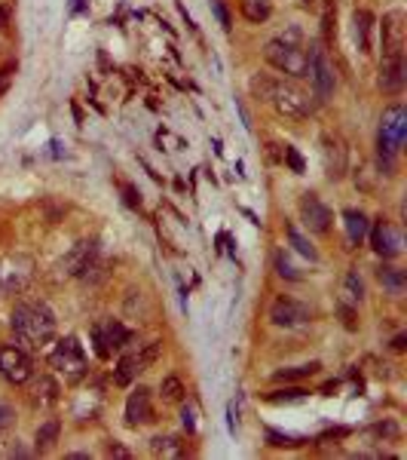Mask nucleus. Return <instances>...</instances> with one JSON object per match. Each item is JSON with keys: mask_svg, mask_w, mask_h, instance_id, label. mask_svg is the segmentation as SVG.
<instances>
[{"mask_svg": "<svg viewBox=\"0 0 407 460\" xmlns=\"http://www.w3.org/2000/svg\"><path fill=\"white\" fill-rule=\"evenodd\" d=\"M297 209H300V218H303V224H307V230H312V234H328L334 215H331V209L316 197V193H312V190L303 193L300 202H297Z\"/></svg>", "mask_w": 407, "mask_h": 460, "instance_id": "11", "label": "nucleus"}, {"mask_svg": "<svg viewBox=\"0 0 407 460\" xmlns=\"http://www.w3.org/2000/svg\"><path fill=\"white\" fill-rule=\"evenodd\" d=\"M181 418H184V427H187V432L196 430V420H193V411H190V408H184Z\"/></svg>", "mask_w": 407, "mask_h": 460, "instance_id": "38", "label": "nucleus"}, {"mask_svg": "<svg viewBox=\"0 0 407 460\" xmlns=\"http://www.w3.org/2000/svg\"><path fill=\"white\" fill-rule=\"evenodd\" d=\"M285 234H288V243L294 246V252H300L303 258H309V261H319V252H316V248H312V243H309V239L300 234L297 227L288 224V227H285Z\"/></svg>", "mask_w": 407, "mask_h": 460, "instance_id": "26", "label": "nucleus"}, {"mask_svg": "<svg viewBox=\"0 0 407 460\" xmlns=\"http://www.w3.org/2000/svg\"><path fill=\"white\" fill-rule=\"evenodd\" d=\"M264 59L270 62L276 71L288 74V77H294V80L309 77V59H307V52H303L300 46H294V43L279 40V37L264 46Z\"/></svg>", "mask_w": 407, "mask_h": 460, "instance_id": "4", "label": "nucleus"}, {"mask_svg": "<svg viewBox=\"0 0 407 460\" xmlns=\"http://www.w3.org/2000/svg\"><path fill=\"white\" fill-rule=\"evenodd\" d=\"M307 399V390L303 386H291V390H273L266 396V402H300Z\"/></svg>", "mask_w": 407, "mask_h": 460, "instance_id": "30", "label": "nucleus"}, {"mask_svg": "<svg viewBox=\"0 0 407 460\" xmlns=\"http://www.w3.org/2000/svg\"><path fill=\"white\" fill-rule=\"evenodd\" d=\"M9 454H13V457H28V451H25V448H22V445H18V442H16V445L9 448Z\"/></svg>", "mask_w": 407, "mask_h": 460, "instance_id": "40", "label": "nucleus"}, {"mask_svg": "<svg viewBox=\"0 0 407 460\" xmlns=\"http://www.w3.org/2000/svg\"><path fill=\"white\" fill-rule=\"evenodd\" d=\"M34 280V258L31 255H4L0 258V294H18Z\"/></svg>", "mask_w": 407, "mask_h": 460, "instance_id": "5", "label": "nucleus"}, {"mask_svg": "<svg viewBox=\"0 0 407 460\" xmlns=\"http://www.w3.org/2000/svg\"><path fill=\"white\" fill-rule=\"evenodd\" d=\"M252 96L257 101L273 105L276 114H282L288 120H303V117L312 114L309 92L300 89L297 83H291V80H276V77H266V74H254L252 77Z\"/></svg>", "mask_w": 407, "mask_h": 460, "instance_id": "1", "label": "nucleus"}, {"mask_svg": "<svg viewBox=\"0 0 407 460\" xmlns=\"http://www.w3.org/2000/svg\"><path fill=\"white\" fill-rule=\"evenodd\" d=\"M404 13L392 9L383 16V55H404Z\"/></svg>", "mask_w": 407, "mask_h": 460, "instance_id": "13", "label": "nucleus"}, {"mask_svg": "<svg viewBox=\"0 0 407 460\" xmlns=\"http://www.w3.org/2000/svg\"><path fill=\"white\" fill-rule=\"evenodd\" d=\"M362 301H365V282H362V276H358V270H349L343 280V304L358 307Z\"/></svg>", "mask_w": 407, "mask_h": 460, "instance_id": "23", "label": "nucleus"}, {"mask_svg": "<svg viewBox=\"0 0 407 460\" xmlns=\"http://www.w3.org/2000/svg\"><path fill=\"white\" fill-rule=\"evenodd\" d=\"M322 160H325V172H328L331 181L343 178V175H346V166H349L346 144L340 142L337 135L325 132V135H322Z\"/></svg>", "mask_w": 407, "mask_h": 460, "instance_id": "12", "label": "nucleus"}, {"mask_svg": "<svg viewBox=\"0 0 407 460\" xmlns=\"http://www.w3.org/2000/svg\"><path fill=\"white\" fill-rule=\"evenodd\" d=\"M147 420H153L151 390H147V386H138V390H132L126 399V423L129 427H138V423H147Z\"/></svg>", "mask_w": 407, "mask_h": 460, "instance_id": "15", "label": "nucleus"}, {"mask_svg": "<svg viewBox=\"0 0 407 460\" xmlns=\"http://www.w3.org/2000/svg\"><path fill=\"white\" fill-rule=\"evenodd\" d=\"M107 454H110V457H123V460H126V457H129V451H126L123 445H117V442H110V445H107Z\"/></svg>", "mask_w": 407, "mask_h": 460, "instance_id": "37", "label": "nucleus"}, {"mask_svg": "<svg viewBox=\"0 0 407 460\" xmlns=\"http://www.w3.org/2000/svg\"><path fill=\"white\" fill-rule=\"evenodd\" d=\"M343 221H346V234H349V243H353V246L362 243V239L367 236V230H371L367 215H365V212H358V209H346Z\"/></svg>", "mask_w": 407, "mask_h": 460, "instance_id": "21", "label": "nucleus"}, {"mask_svg": "<svg viewBox=\"0 0 407 460\" xmlns=\"http://www.w3.org/2000/svg\"><path fill=\"white\" fill-rule=\"evenodd\" d=\"M367 234H371V246H374L377 255L395 258L401 252V236H399V230H395L389 221H377L374 230H367Z\"/></svg>", "mask_w": 407, "mask_h": 460, "instance_id": "14", "label": "nucleus"}, {"mask_svg": "<svg viewBox=\"0 0 407 460\" xmlns=\"http://www.w3.org/2000/svg\"><path fill=\"white\" fill-rule=\"evenodd\" d=\"M392 347H395V350H404V347H407V338H404V335H399V338L392 340Z\"/></svg>", "mask_w": 407, "mask_h": 460, "instance_id": "41", "label": "nucleus"}, {"mask_svg": "<svg viewBox=\"0 0 407 460\" xmlns=\"http://www.w3.org/2000/svg\"><path fill=\"white\" fill-rule=\"evenodd\" d=\"M13 423H16V411L9 408V405H0V432L9 430Z\"/></svg>", "mask_w": 407, "mask_h": 460, "instance_id": "34", "label": "nucleus"}, {"mask_svg": "<svg viewBox=\"0 0 407 460\" xmlns=\"http://www.w3.org/2000/svg\"><path fill=\"white\" fill-rule=\"evenodd\" d=\"M184 381L181 377H175V374H169V377H163V384H160V396H163V402H181L184 399Z\"/></svg>", "mask_w": 407, "mask_h": 460, "instance_id": "28", "label": "nucleus"}, {"mask_svg": "<svg viewBox=\"0 0 407 460\" xmlns=\"http://www.w3.org/2000/svg\"><path fill=\"white\" fill-rule=\"evenodd\" d=\"M4 77H6V74H0V86H4Z\"/></svg>", "mask_w": 407, "mask_h": 460, "instance_id": "43", "label": "nucleus"}, {"mask_svg": "<svg viewBox=\"0 0 407 460\" xmlns=\"http://www.w3.org/2000/svg\"><path fill=\"white\" fill-rule=\"evenodd\" d=\"M377 280H380L383 289H389L392 294H401L407 289L404 270H395V267H380V270H377Z\"/></svg>", "mask_w": 407, "mask_h": 460, "instance_id": "24", "label": "nucleus"}, {"mask_svg": "<svg viewBox=\"0 0 407 460\" xmlns=\"http://www.w3.org/2000/svg\"><path fill=\"white\" fill-rule=\"evenodd\" d=\"M340 313H343V326H346V328H358V322H355V310L349 307V304L340 301Z\"/></svg>", "mask_w": 407, "mask_h": 460, "instance_id": "35", "label": "nucleus"}, {"mask_svg": "<svg viewBox=\"0 0 407 460\" xmlns=\"http://www.w3.org/2000/svg\"><path fill=\"white\" fill-rule=\"evenodd\" d=\"M0 374L9 384H28L34 377V362L25 347H0Z\"/></svg>", "mask_w": 407, "mask_h": 460, "instance_id": "8", "label": "nucleus"}, {"mask_svg": "<svg viewBox=\"0 0 407 460\" xmlns=\"http://www.w3.org/2000/svg\"><path fill=\"white\" fill-rule=\"evenodd\" d=\"M211 13L218 16V22H220V28H224V31H230V28H233V18H230L224 0H211Z\"/></svg>", "mask_w": 407, "mask_h": 460, "instance_id": "32", "label": "nucleus"}, {"mask_svg": "<svg viewBox=\"0 0 407 460\" xmlns=\"http://www.w3.org/2000/svg\"><path fill=\"white\" fill-rule=\"evenodd\" d=\"M9 326H13V335L22 347L40 350L55 338V313L46 307V304H18L9 316Z\"/></svg>", "mask_w": 407, "mask_h": 460, "instance_id": "2", "label": "nucleus"}, {"mask_svg": "<svg viewBox=\"0 0 407 460\" xmlns=\"http://www.w3.org/2000/svg\"><path fill=\"white\" fill-rule=\"evenodd\" d=\"M129 328L119 319H101L92 326V344H95V353L101 359H110L117 350H123L129 344Z\"/></svg>", "mask_w": 407, "mask_h": 460, "instance_id": "7", "label": "nucleus"}, {"mask_svg": "<svg viewBox=\"0 0 407 460\" xmlns=\"http://www.w3.org/2000/svg\"><path fill=\"white\" fill-rule=\"evenodd\" d=\"M270 442L273 445H297L291 436H282V432H276V430H270Z\"/></svg>", "mask_w": 407, "mask_h": 460, "instance_id": "36", "label": "nucleus"}, {"mask_svg": "<svg viewBox=\"0 0 407 460\" xmlns=\"http://www.w3.org/2000/svg\"><path fill=\"white\" fill-rule=\"evenodd\" d=\"M49 368H55V374H61L68 384H77L86 377V353L77 338H61L55 350L49 353Z\"/></svg>", "mask_w": 407, "mask_h": 460, "instance_id": "3", "label": "nucleus"}, {"mask_svg": "<svg viewBox=\"0 0 407 460\" xmlns=\"http://www.w3.org/2000/svg\"><path fill=\"white\" fill-rule=\"evenodd\" d=\"M322 362H307V365H297V368H282V372H276V381H303V377H312L319 374Z\"/></svg>", "mask_w": 407, "mask_h": 460, "instance_id": "27", "label": "nucleus"}, {"mask_svg": "<svg viewBox=\"0 0 407 460\" xmlns=\"http://www.w3.org/2000/svg\"><path fill=\"white\" fill-rule=\"evenodd\" d=\"M380 89L395 96L404 89V55H383L380 62Z\"/></svg>", "mask_w": 407, "mask_h": 460, "instance_id": "16", "label": "nucleus"}, {"mask_svg": "<svg viewBox=\"0 0 407 460\" xmlns=\"http://www.w3.org/2000/svg\"><path fill=\"white\" fill-rule=\"evenodd\" d=\"M160 353H163V344H160V340H151V344H144L141 350H138V353H126V356L117 362V368H114V381H117L119 386H129L138 374L147 372V368H151L156 359H160Z\"/></svg>", "mask_w": 407, "mask_h": 460, "instance_id": "6", "label": "nucleus"}, {"mask_svg": "<svg viewBox=\"0 0 407 460\" xmlns=\"http://www.w3.org/2000/svg\"><path fill=\"white\" fill-rule=\"evenodd\" d=\"M309 80H312V86H316V96L325 101L334 96V86H337V77H334V68H331V62H328V55L319 50L316 43L309 46Z\"/></svg>", "mask_w": 407, "mask_h": 460, "instance_id": "9", "label": "nucleus"}, {"mask_svg": "<svg viewBox=\"0 0 407 460\" xmlns=\"http://www.w3.org/2000/svg\"><path fill=\"white\" fill-rule=\"evenodd\" d=\"M282 160L291 166L294 172H303V160H300V154H297V147H291V144H285L282 147Z\"/></svg>", "mask_w": 407, "mask_h": 460, "instance_id": "33", "label": "nucleus"}, {"mask_svg": "<svg viewBox=\"0 0 407 460\" xmlns=\"http://www.w3.org/2000/svg\"><path fill=\"white\" fill-rule=\"evenodd\" d=\"M59 384L52 381L49 374H40V377H34V384H31V390H28V396H31V405L34 408H49V405L59 402Z\"/></svg>", "mask_w": 407, "mask_h": 460, "instance_id": "18", "label": "nucleus"}, {"mask_svg": "<svg viewBox=\"0 0 407 460\" xmlns=\"http://www.w3.org/2000/svg\"><path fill=\"white\" fill-rule=\"evenodd\" d=\"M123 193H126V202H129V206H141V200L135 197V190L129 188V184H126V188H123Z\"/></svg>", "mask_w": 407, "mask_h": 460, "instance_id": "39", "label": "nucleus"}, {"mask_svg": "<svg viewBox=\"0 0 407 460\" xmlns=\"http://www.w3.org/2000/svg\"><path fill=\"white\" fill-rule=\"evenodd\" d=\"M151 451L156 457H184L187 454V442L181 436H156L151 439Z\"/></svg>", "mask_w": 407, "mask_h": 460, "instance_id": "20", "label": "nucleus"}, {"mask_svg": "<svg viewBox=\"0 0 407 460\" xmlns=\"http://www.w3.org/2000/svg\"><path fill=\"white\" fill-rule=\"evenodd\" d=\"M59 432H61V423L59 420H46V423H40L37 427V432H34V445H37V451L40 454H46L55 442H59Z\"/></svg>", "mask_w": 407, "mask_h": 460, "instance_id": "22", "label": "nucleus"}, {"mask_svg": "<svg viewBox=\"0 0 407 460\" xmlns=\"http://www.w3.org/2000/svg\"><path fill=\"white\" fill-rule=\"evenodd\" d=\"M334 18H337V6H334V0H325V13H322V34H325V40H328V43L334 40Z\"/></svg>", "mask_w": 407, "mask_h": 460, "instance_id": "29", "label": "nucleus"}, {"mask_svg": "<svg viewBox=\"0 0 407 460\" xmlns=\"http://www.w3.org/2000/svg\"><path fill=\"white\" fill-rule=\"evenodd\" d=\"M276 270H279V276H285V280H300V270L288 261V255L285 252L276 255Z\"/></svg>", "mask_w": 407, "mask_h": 460, "instance_id": "31", "label": "nucleus"}, {"mask_svg": "<svg viewBox=\"0 0 407 460\" xmlns=\"http://www.w3.org/2000/svg\"><path fill=\"white\" fill-rule=\"evenodd\" d=\"M273 13V6H270V0H242V16L248 18V22H254V25H261L266 22Z\"/></svg>", "mask_w": 407, "mask_h": 460, "instance_id": "25", "label": "nucleus"}, {"mask_svg": "<svg viewBox=\"0 0 407 460\" xmlns=\"http://www.w3.org/2000/svg\"><path fill=\"white\" fill-rule=\"evenodd\" d=\"M371 31H374V13L367 9H355L353 13V37H355V46L358 52H371Z\"/></svg>", "mask_w": 407, "mask_h": 460, "instance_id": "19", "label": "nucleus"}, {"mask_svg": "<svg viewBox=\"0 0 407 460\" xmlns=\"http://www.w3.org/2000/svg\"><path fill=\"white\" fill-rule=\"evenodd\" d=\"M95 255H98V243H95V239H83V243L73 246L71 255L61 261V270L68 273V276H80L83 270H86V264H89Z\"/></svg>", "mask_w": 407, "mask_h": 460, "instance_id": "17", "label": "nucleus"}, {"mask_svg": "<svg viewBox=\"0 0 407 460\" xmlns=\"http://www.w3.org/2000/svg\"><path fill=\"white\" fill-rule=\"evenodd\" d=\"M312 319V313L307 304L294 301V298H276L273 307H270V322L279 328H297V326H307V322Z\"/></svg>", "mask_w": 407, "mask_h": 460, "instance_id": "10", "label": "nucleus"}, {"mask_svg": "<svg viewBox=\"0 0 407 460\" xmlns=\"http://www.w3.org/2000/svg\"><path fill=\"white\" fill-rule=\"evenodd\" d=\"M300 4H303V6H312V4H316V0H300Z\"/></svg>", "mask_w": 407, "mask_h": 460, "instance_id": "42", "label": "nucleus"}]
</instances>
